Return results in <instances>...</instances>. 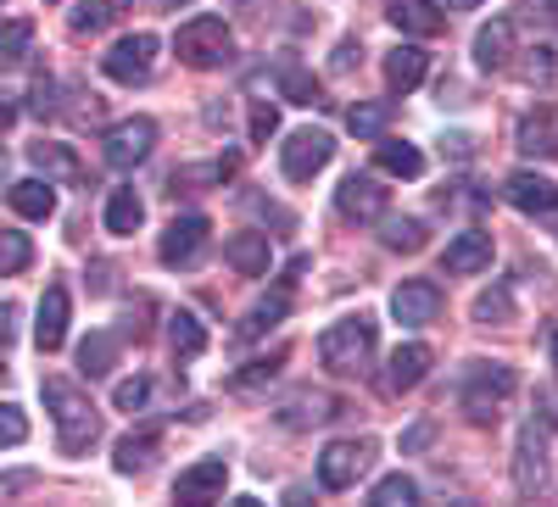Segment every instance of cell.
<instances>
[{"instance_id":"obj_10","label":"cell","mask_w":558,"mask_h":507,"mask_svg":"<svg viewBox=\"0 0 558 507\" xmlns=\"http://www.w3.org/2000/svg\"><path fill=\"white\" fill-rule=\"evenodd\" d=\"M502 196H508V207H520V212H531V218H553V212H558V184L542 178V173H531V168L508 173Z\"/></svg>"},{"instance_id":"obj_11","label":"cell","mask_w":558,"mask_h":507,"mask_svg":"<svg viewBox=\"0 0 558 507\" xmlns=\"http://www.w3.org/2000/svg\"><path fill=\"white\" fill-rule=\"evenodd\" d=\"M430 362H436V351H430L425 341L397 346V351H391V368H386V396H408V391H418V385H425V374H430Z\"/></svg>"},{"instance_id":"obj_27","label":"cell","mask_w":558,"mask_h":507,"mask_svg":"<svg viewBox=\"0 0 558 507\" xmlns=\"http://www.w3.org/2000/svg\"><path fill=\"white\" fill-rule=\"evenodd\" d=\"M291 312V290L286 285H279L274 296H263L252 312H246V324H241V341H257V335H268L274 324H279V318H286Z\"/></svg>"},{"instance_id":"obj_42","label":"cell","mask_w":558,"mask_h":507,"mask_svg":"<svg viewBox=\"0 0 558 507\" xmlns=\"http://www.w3.org/2000/svg\"><path fill=\"white\" fill-rule=\"evenodd\" d=\"M279 128V112L268 107V101H252V140L257 146H268V134Z\"/></svg>"},{"instance_id":"obj_7","label":"cell","mask_w":558,"mask_h":507,"mask_svg":"<svg viewBox=\"0 0 558 507\" xmlns=\"http://www.w3.org/2000/svg\"><path fill=\"white\" fill-rule=\"evenodd\" d=\"M368 457H375V441H330L318 457V485L324 491H347L357 485V474L368 469Z\"/></svg>"},{"instance_id":"obj_3","label":"cell","mask_w":558,"mask_h":507,"mask_svg":"<svg viewBox=\"0 0 558 507\" xmlns=\"http://www.w3.org/2000/svg\"><path fill=\"white\" fill-rule=\"evenodd\" d=\"M514 368L508 362H470V374H463V412H470V424H492L497 407L514 396Z\"/></svg>"},{"instance_id":"obj_6","label":"cell","mask_w":558,"mask_h":507,"mask_svg":"<svg viewBox=\"0 0 558 507\" xmlns=\"http://www.w3.org/2000/svg\"><path fill=\"white\" fill-rule=\"evenodd\" d=\"M151 146H157V123L151 118H123V123H112L101 134V151H107L112 168H140L151 157Z\"/></svg>"},{"instance_id":"obj_30","label":"cell","mask_w":558,"mask_h":507,"mask_svg":"<svg viewBox=\"0 0 558 507\" xmlns=\"http://www.w3.org/2000/svg\"><path fill=\"white\" fill-rule=\"evenodd\" d=\"M279 96L286 101H296V107H318V78L302 67V62H279Z\"/></svg>"},{"instance_id":"obj_47","label":"cell","mask_w":558,"mask_h":507,"mask_svg":"<svg viewBox=\"0 0 558 507\" xmlns=\"http://www.w3.org/2000/svg\"><path fill=\"white\" fill-rule=\"evenodd\" d=\"M447 7H452V12H470V7H481V0H447Z\"/></svg>"},{"instance_id":"obj_17","label":"cell","mask_w":558,"mask_h":507,"mask_svg":"<svg viewBox=\"0 0 558 507\" xmlns=\"http://www.w3.org/2000/svg\"><path fill=\"white\" fill-rule=\"evenodd\" d=\"M386 17H391L402 34H413V39H436V34L447 28V17H441L436 0H391Z\"/></svg>"},{"instance_id":"obj_43","label":"cell","mask_w":558,"mask_h":507,"mask_svg":"<svg viewBox=\"0 0 558 507\" xmlns=\"http://www.w3.org/2000/svg\"><path fill=\"white\" fill-rule=\"evenodd\" d=\"M17 341V307L12 301H0V351H7Z\"/></svg>"},{"instance_id":"obj_26","label":"cell","mask_w":558,"mask_h":507,"mask_svg":"<svg viewBox=\"0 0 558 507\" xmlns=\"http://www.w3.org/2000/svg\"><path fill=\"white\" fill-rule=\"evenodd\" d=\"M28 162L45 173V178H62V184H73V178H84V168H78V157L68 151V146H57V140H39V146H28Z\"/></svg>"},{"instance_id":"obj_35","label":"cell","mask_w":558,"mask_h":507,"mask_svg":"<svg viewBox=\"0 0 558 507\" xmlns=\"http://www.w3.org/2000/svg\"><path fill=\"white\" fill-rule=\"evenodd\" d=\"M368 502L375 507H408V502H418V485L408 474H386L375 491H368Z\"/></svg>"},{"instance_id":"obj_49","label":"cell","mask_w":558,"mask_h":507,"mask_svg":"<svg viewBox=\"0 0 558 507\" xmlns=\"http://www.w3.org/2000/svg\"><path fill=\"white\" fill-rule=\"evenodd\" d=\"M547 17H553V23H558V0H547Z\"/></svg>"},{"instance_id":"obj_2","label":"cell","mask_w":558,"mask_h":507,"mask_svg":"<svg viewBox=\"0 0 558 507\" xmlns=\"http://www.w3.org/2000/svg\"><path fill=\"white\" fill-rule=\"evenodd\" d=\"M368 357H375V318H363V312L330 324V330H324V341H318V362L330 368V374H341V380L363 374Z\"/></svg>"},{"instance_id":"obj_34","label":"cell","mask_w":558,"mask_h":507,"mask_svg":"<svg viewBox=\"0 0 558 507\" xmlns=\"http://www.w3.org/2000/svg\"><path fill=\"white\" fill-rule=\"evenodd\" d=\"M28 45H34V23H28V17L0 23V62H23Z\"/></svg>"},{"instance_id":"obj_46","label":"cell","mask_w":558,"mask_h":507,"mask_svg":"<svg viewBox=\"0 0 558 507\" xmlns=\"http://www.w3.org/2000/svg\"><path fill=\"white\" fill-rule=\"evenodd\" d=\"M23 485H34V474H12V480H0V496H7V491H23Z\"/></svg>"},{"instance_id":"obj_28","label":"cell","mask_w":558,"mask_h":507,"mask_svg":"<svg viewBox=\"0 0 558 507\" xmlns=\"http://www.w3.org/2000/svg\"><path fill=\"white\" fill-rule=\"evenodd\" d=\"M129 7H134V0H84L68 23H73V34H101V28H112Z\"/></svg>"},{"instance_id":"obj_25","label":"cell","mask_w":558,"mask_h":507,"mask_svg":"<svg viewBox=\"0 0 558 507\" xmlns=\"http://www.w3.org/2000/svg\"><path fill=\"white\" fill-rule=\"evenodd\" d=\"M375 168L391 173V178H418V173H425V151L408 146V140H380L375 146Z\"/></svg>"},{"instance_id":"obj_37","label":"cell","mask_w":558,"mask_h":507,"mask_svg":"<svg viewBox=\"0 0 558 507\" xmlns=\"http://www.w3.org/2000/svg\"><path fill=\"white\" fill-rule=\"evenodd\" d=\"M386 246H391V251H425V223H418V218L386 223Z\"/></svg>"},{"instance_id":"obj_23","label":"cell","mask_w":558,"mask_h":507,"mask_svg":"<svg viewBox=\"0 0 558 507\" xmlns=\"http://www.w3.org/2000/svg\"><path fill=\"white\" fill-rule=\"evenodd\" d=\"M508 57H514V23L497 17V23H486L475 34V62L492 73V67H508Z\"/></svg>"},{"instance_id":"obj_9","label":"cell","mask_w":558,"mask_h":507,"mask_svg":"<svg viewBox=\"0 0 558 507\" xmlns=\"http://www.w3.org/2000/svg\"><path fill=\"white\" fill-rule=\"evenodd\" d=\"M207 235H213V223H207L202 212L173 218V223H168V235H162V246H157V257H162L168 268H191V262L207 251Z\"/></svg>"},{"instance_id":"obj_29","label":"cell","mask_w":558,"mask_h":507,"mask_svg":"<svg viewBox=\"0 0 558 507\" xmlns=\"http://www.w3.org/2000/svg\"><path fill=\"white\" fill-rule=\"evenodd\" d=\"M168 346H173V357H202V351H207V330H202V318H196V312L168 318Z\"/></svg>"},{"instance_id":"obj_1","label":"cell","mask_w":558,"mask_h":507,"mask_svg":"<svg viewBox=\"0 0 558 507\" xmlns=\"http://www.w3.org/2000/svg\"><path fill=\"white\" fill-rule=\"evenodd\" d=\"M39 391H45V407L57 412V446H62L68 457H78V452L96 446V435H101V412L89 407V396H84L78 385H68V380H45Z\"/></svg>"},{"instance_id":"obj_21","label":"cell","mask_w":558,"mask_h":507,"mask_svg":"<svg viewBox=\"0 0 558 507\" xmlns=\"http://www.w3.org/2000/svg\"><path fill=\"white\" fill-rule=\"evenodd\" d=\"M7 201H12V212L17 218H51L57 212V190H51V178H17L12 190H7Z\"/></svg>"},{"instance_id":"obj_15","label":"cell","mask_w":558,"mask_h":507,"mask_svg":"<svg viewBox=\"0 0 558 507\" xmlns=\"http://www.w3.org/2000/svg\"><path fill=\"white\" fill-rule=\"evenodd\" d=\"M68 318H73V301H68V290L62 285H51L39 296V324H34V346L39 351H57L62 341H68Z\"/></svg>"},{"instance_id":"obj_19","label":"cell","mask_w":558,"mask_h":507,"mask_svg":"<svg viewBox=\"0 0 558 507\" xmlns=\"http://www.w3.org/2000/svg\"><path fill=\"white\" fill-rule=\"evenodd\" d=\"M425 67H430V57L418 51V45H397V51L386 57V84H391V96H408V89L425 84Z\"/></svg>"},{"instance_id":"obj_32","label":"cell","mask_w":558,"mask_h":507,"mask_svg":"<svg viewBox=\"0 0 558 507\" xmlns=\"http://www.w3.org/2000/svg\"><path fill=\"white\" fill-rule=\"evenodd\" d=\"M140 218H146L140 196H134V190H112V201H107V228H112V235H134Z\"/></svg>"},{"instance_id":"obj_36","label":"cell","mask_w":558,"mask_h":507,"mask_svg":"<svg viewBox=\"0 0 558 507\" xmlns=\"http://www.w3.org/2000/svg\"><path fill=\"white\" fill-rule=\"evenodd\" d=\"M34 262V246L28 235H17V228H0V273H17Z\"/></svg>"},{"instance_id":"obj_22","label":"cell","mask_w":558,"mask_h":507,"mask_svg":"<svg viewBox=\"0 0 558 507\" xmlns=\"http://www.w3.org/2000/svg\"><path fill=\"white\" fill-rule=\"evenodd\" d=\"M268 235H235V240H229L223 246V262L229 268H235L241 273V280H263V273H268Z\"/></svg>"},{"instance_id":"obj_31","label":"cell","mask_w":558,"mask_h":507,"mask_svg":"<svg viewBox=\"0 0 558 507\" xmlns=\"http://www.w3.org/2000/svg\"><path fill=\"white\" fill-rule=\"evenodd\" d=\"M151 452H157V435H123L118 452H112V463H118V474H146Z\"/></svg>"},{"instance_id":"obj_14","label":"cell","mask_w":558,"mask_h":507,"mask_svg":"<svg viewBox=\"0 0 558 507\" xmlns=\"http://www.w3.org/2000/svg\"><path fill=\"white\" fill-rule=\"evenodd\" d=\"M223 485H229V463L223 457H202V463H191L173 480V502H207V496H223Z\"/></svg>"},{"instance_id":"obj_33","label":"cell","mask_w":558,"mask_h":507,"mask_svg":"<svg viewBox=\"0 0 558 507\" xmlns=\"http://www.w3.org/2000/svg\"><path fill=\"white\" fill-rule=\"evenodd\" d=\"M386 123H391V101H357V107L347 112V128H352V134H363V140L386 134Z\"/></svg>"},{"instance_id":"obj_44","label":"cell","mask_w":558,"mask_h":507,"mask_svg":"<svg viewBox=\"0 0 558 507\" xmlns=\"http://www.w3.org/2000/svg\"><path fill=\"white\" fill-rule=\"evenodd\" d=\"M57 89H51V78H34V112H57Z\"/></svg>"},{"instance_id":"obj_12","label":"cell","mask_w":558,"mask_h":507,"mask_svg":"<svg viewBox=\"0 0 558 507\" xmlns=\"http://www.w3.org/2000/svg\"><path fill=\"white\" fill-rule=\"evenodd\" d=\"M336 207H341V218L375 223V218L386 212V190H380V178H368V173H347V178H341V190H336Z\"/></svg>"},{"instance_id":"obj_39","label":"cell","mask_w":558,"mask_h":507,"mask_svg":"<svg viewBox=\"0 0 558 507\" xmlns=\"http://www.w3.org/2000/svg\"><path fill=\"white\" fill-rule=\"evenodd\" d=\"M23 441H28V419H23V407L0 401V446H23Z\"/></svg>"},{"instance_id":"obj_18","label":"cell","mask_w":558,"mask_h":507,"mask_svg":"<svg viewBox=\"0 0 558 507\" xmlns=\"http://www.w3.org/2000/svg\"><path fill=\"white\" fill-rule=\"evenodd\" d=\"M547 435H542V424H525V435H520V463H514V485H520V496H536L542 491V480H547Z\"/></svg>"},{"instance_id":"obj_13","label":"cell","mask_w":558,"mask_h":507,"mask_svg":"<svg viewBox=\"0 0 558 507\" xmlns=\"http://www.w3.org/2000/svg\"><path fill=\"white\" fill-rule=\"evenodd\" d=\"M436 312H441V290L430 280H402L391 290V318L397 324H430Z\"/></svg>"},{"instance_id":"obj_24","label":"cell","mask_w":558,"mask_h":507,"mask_svg":"<svg viewBox=\"0 0 558 507\" xmlns=\"http://www.w3.org/2000/svg\"><path fill=\"white\" fill-rule=\"evenodd\" d=\"M112 362H118V335L96 330V335H84V341H78V374H84V380L112 374Z\"/></svg>"},{"instance_id":"obj_4","label":"cell","mask_w":558,"mask_h":507,"mask_svg":"<svg viewBox=\"0 0 558 507\" xmlns=\"http://www.w3.org/2000/svg\"><path fill=\"white\" fill-rule=\"evenodd\" d=\"M229 45H235V39H229V23L213 17V12L179 23V34H173V51H179L184 67H218V62H229Z\"/></svg>"},{"instance_id":"obj_5","label":"cell","mask_w":558,"mask_h":507,"mask_svg":"<svg viewBox=\"0 0 558 507\" xmlns=\"http://www.w3.org/2000/svg\"><path fill=\"white\" fill-rule=\"evenodd\" d=\"M330 157H336V140L324 128H296L291 140L279 146V168H286L291 184H307L318 168H330Z\"/></svg>"},{"instance_id":"obj_41","label":"cell","mask_w":558,"mask_h":507,"mask_svg":"<svg viewBox=\"0 0 558 507\" xmlns=\"http://www.w3.org/2000/svg\"><path fill=\"white\" fill-rule=\"evenodd\" d=\"M286 362V351H274V357H257V362H246L241 374H235V385L241 391H252V385H263V380H274V368Z\"/></svg>"},{"instance_id":"obj_45","label":"cell","mask_w":558,"mask_h":507,"mask_svg":"<svg viewBox=\"0 0 558 507\" xmlns=\"http://www.w3.org/2000/svg\"><path fill=\"white\" fill-rule=\"evenodd\" d=\"M352 57H357V45H352V39H341V51H336V67H352Z\"/></svg>"},{"instance_id":"obj_8","label":"cell","mask_w":558,"mask_h":507,"mask_svg":"<svg viewBox=\"0 0 558 507\" xmlns=\"http://www.w3.org/2000/svg\"><path fill=\"white\" fill-rule=\"evenodd\" d=\"M151 62H157V34H129L101 57V73L112 84H140V78H151Z\"/></svg>"},{"instance_id":"obj_16","label":"cell","mask_w":558,"mask_h":507,"mask_svg":"<svg viewBox=\"0 0 558 507\" xmlns=\"http://www.w3.org/2000/svg\"><path fill=\"white\" fill-rule=\"evenodd\" d=\"M514 146L525 151V157H542V162H558V107H536L525 123H520V134H514Z\"/></svg>"},{"instance_id":"obj_50","label":"cell","mask_w":558,"mask_h":507,"mask_svg":"<svg viewBox=\"0 0 558 507\" xmlns=\"http://www.w3.org/2000/svg\"><path fill=\"white\" fill-rule=\"evenodd\" d=\"M553 368H558V335H553Z\"/></svg>"},{"instance_id":"obj_40","label":"cell","mask_w":558,"mask_h":507,"mask_svg":"<svg viewBox=\"0 0 558 507\" xmlns=\"http://www.w3.org/2000/svg\"><path fill=\"white\" fill-rule=\"evenodd\" d=\"M112 401H118L123 412H140V407L151 401V380H140V374H134V380H123V385L112 391Z\"/></svg>"},{"instance_id":"obj_20","label":"cell","mask_w":558,"mask_h":507,"mask_svg":"<svg viewBox=\"0 0 558 507\" xmlns=\"http://www.w3.org/2000/svg\"><path fill=\"white\" fill-rule=\"evenodd\" d=\"M492 235L486 228H470V235H458L452 246H447V273H481V268H492Z\"/></svg>"},{"instance_id":"obj_48","label":"cell","mask_w":558,"mask_h":507,"mask_svg":"<svg viewBox=\"0 0 558 507\" xmlns=\"http://www.w3.org/2000/svg\"><path fill=\"white\" fill-rule=\"evenodd\" d=\"M12 118H17V112H12V107H7V101H0V128H7V123H12Z\"/></svg>"},{"instance_id":"obj_38","label":"cell","mask_w":558,"mask_h":507,"mask_svg":"<svg viewBox=\"0 0 558 507\" xmlns=\"http://www.w3.org/2000/svg\"><path fill=\"white\" fill-rule=\"evenodd\" d=\"M475 318H481V324H508V318H514V296H508V285L486 290V296L475 301Z\"/></svg>"}]
</instances>
